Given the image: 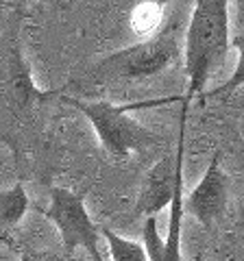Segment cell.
Here are the masks:
<instances>
[{
  "label": "cell",
  "instance_id": "cell-1",
  "mask_svg": "<svg viewBox=\"0 0 244 261\" xmlns=\"http://www.w3.org/2000/svg\"><path fill=\"white\" fill-rule=\"evenodd\" d=\"M231 0H194L183 42V65L188 89L181 102H192L205 94L211 74L225 63L231 48Z\"/></svg>",
  "mask_w": 244,
  "mask_h": 261
},
{
  "label": "cell",
  "instance_id": "cell-2",
  "mask_svg": "<svg viewBox=\"0 0 244 261\" xmlns=\"http://www.w3.org/2000/svg\"><path fill=\"white\" fill-rule=\"evenodd\" d=\"M183 46L175 24H164L159 31L142 37L127 48L107 55L89 68V79L96 83L109 81H140L159 76L181 61Z\"/></svg>",
  "mask_w": 244,
  "mask_h": 261
},
{
  "label": "cell",
  "instance_id": "cell-3",
  "mask_svg": "<svg viewBox=\"0 0 244 261\" xmlns=\"http://www.w3.org/2000/svg\"><path fill=\"white\" fill-rule=\"evenodd\" d=\"M177 100H181V98H159V100L111 105L107 100H81V98L63 96V102L75 107L87 118L103 148L120 159L129 157L131 152H144L151 146H155V142H159V137L153 130L144 128L140 122H135L131 113L137 109L161 107V105H170Z\"/></svg>",
  "mask_w": 244,
  "mask_h": 261
},
{
  "label": "cell",
  "instance_id": "cell-4",
  "mask_svg": "<svg viewBox=\"0 0 244 261\" xmlns=\"http://www.w3.org/2000/svg\"><path fill=\"white\" fill-rule=\"evenodd\" d=\"M42 214L59 231L61 244L68 255L83 248L89 259L101 261V228L92 222L85 198L68 187H51V202Z\"/></svg>",
  "mask_w": 244,
  "mask_h": 261
},
{
  "label": "cell",
  "instance_id": "cell-5",
  "mask_svg": "<svg viewBox=\"0 0 244 261\" xmlns=\"http://www.w3.org/2000/svg\"><path fill=\"white\" fill-rule=\"evenodd\" d=\"M188 102H181V120H179V140L177 150L173 154H164L157 163H153L146 172L140 196L135 202V216H159L164 211L175 194V185L179 174L183 172V159H185V120H188Z\"/></svg>",
  "mask_w": 244,
  "mask_h": 261
},
{
  "label": "cell",
  "instance_id": "cell-6",
  "mask_svg": "<svg viewBox=\"0 0 244 261\" xmlns=\"http://www.w3.org/2000/svg\"><path fill=\"white\" fill-rule=\"evenodd\" d=\"M227 200H229V178L223 170V152L218 150L214 152L201 181L185 198V211L205 228H211L225 216Z\"/></svg>",
  "mask_w": 244,
  "mask_h": 261
},
{
  "label": "cell",
  "instance_id": "cell-7",
  "mask_svg": "<svg viewBox=\"0 0 244 261\" xmlns=\"http://www.w3.org/2000/svg\"><path fill=\"white\" fill-rule=\"evenodd\" d=\"M168 5H170V0H140V3L133 7L131 18H129L131 31L140 37H146V35H151V33L159 31L164 27Z\"/></svg>",
  "mask_w": 244,
  "mask_h": 261
},
{
  "label": "cell",
  "instance_id": "cell-8",
  "mask_svg": "<svg viewBox=\"0 0 244 261\" xmlns=\"http://www.w3.org/2000/svg\"><path fill=\"white\" fill-rule=\"evenodd\" d=\"M31 200L24 192L22 183H15L9 190H0V235L9 231L27 216Z\"/></svg>",
  "mask_w": 244,
  "mask_h": 261
},
{
  "label": "cell",
  "instance_id": "cell-9",
  "mask_svg": "<svg viewBox=\"0 0 244 261\" xmlns=\"http://www.w3.org/2000/svg\"><path fill=\"white\" fill-rule=\"evenodd\" d=\"M101 235L107 240L109 246V257L113 261H149L144 244H137L133 240H127L122 235L109 231V228L101 226Z\"/></svg>",
  "mask_w": 244,
  "mask_h": 261
},
{
  "label": "cell",
  "instance_id": "cell-10",
  "mask_svg": "<svg viewBox=\"0 0 244 261\" xmlns=\"http://www.w3.org/2000/svg\"><path fill=\"white\" fill-rule=\"evenodd\" d=\"M142 244L149 261H166V240L159 235L157 216H146L142 224Z\"/></svg>",
  "mask_w": 244,
  "mask_h": 261
},
{
  "label": "cell",
  "instance_id": "cell-11",
  "mask_svg": "<svg viewBox=\"0 0 244 261\" xmlns=\"http://www.w3.org/2000/svg\"><path fill=\"white\" fill-rule=\"evenodd\" d=\"M231 48L238 50V63H235L233 74L225 81L218 89H211L207 96H221V94H231L235 89L244 87V33H238L235 37H231Z\"/></svg>",
  "mask_w": 244,
  "mask_h": 261
},
{
  "label": "cell",
  "instance_id": "cell-12",
  "mask_svg": "<svg viewBox=\"0 0 244 261\" xmlns=\"http://www.w3.org/2000/svg\"><path fill=\"white\" fill-rule=\"evenodd\" d=\"M238 29L244 33V0H238Z\"/></svg>",
  "mask_w": 244,
  "mask_h": 261
}]
</instances>
